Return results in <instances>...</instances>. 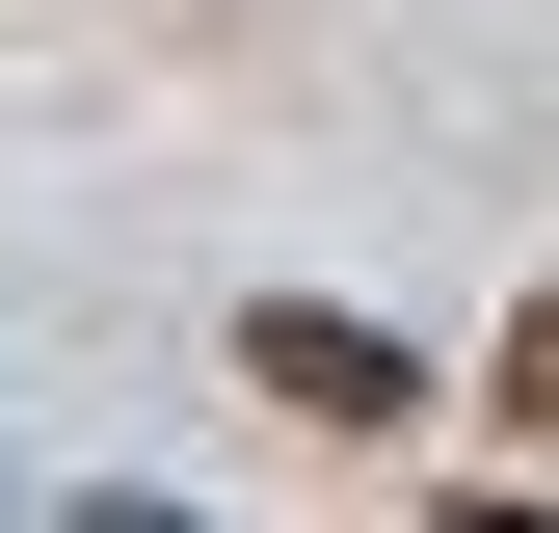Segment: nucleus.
Listing matches in <instances>:
<instances>
[{
    "instance_id": "nucleus-1",
    "label": "nucleus",
    "mask_w": 559,
    "mask_h": 533,
    "mask_svg": "<svg viewBox=\"0 0 559 533\" xmlns=\"http://www.w3.org/2000/svg\"><path fill=\"white\" fill-rule=\"evenodd\" d=\"M240 374L294 400V427H400V400H427V374H400V320H346V294H266V320H240Z\"/></svg>"
},
{
    "instance_id": "nucleus-2",
    "label": "nucleus",
    "mask_w": 559,
    "mask_h": 533,
    "mask_svg": "<svg viewBox=\"0 0 559 533\" xmlns=\"http://www.w3.org/2000/svg\"><path fill=\"white\" fill-rule=\"evenodd\" d=\"M507 427H533V453H559V294H533V320H507Z\"/></svg>"
}]
</instances>
